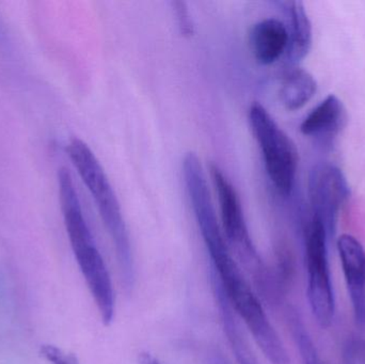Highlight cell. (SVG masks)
Returning a JSON list of instances; mask_svg holds the SVG:
<instances>
[{
	"label": "cell",
	"mask_w": 365,
	"mask_h": 364,
	"mask_svg": "<svg viewBox=\"0 0 365 364\" xmlns=\"http://www.w3.org/2000/svg\"><path fill=\"white\" fill-rule=\"evenodd\" d=\"M66 152L96 202L103 224L115 247L122 281L125 288L130 290L135 284L132 243L121 204L108 175L91 147L81 139H72L66 147Z\"/></svg>",
	"instance_id": "cell-1"
},
{
	"label": "cell",
	"mask_w": 365,
	"mask_h": 364,
	"mask_svg": "<svg viewBox=\"0 0 365 364\" xmlns=\"http://www.w3.org/2000/svg\"><path fill=\"white\" fill-rule=\"evenodd\" d=\"M61 209L77 264L93 297L103 324L109 326L115 313L113 280L83 216L78 197H66L61 201Z\"/></svg>",
	"instance_id": "cell-2"
},
{
	"label": "cell",
	"mask_w": 365,
	"mask_h": 364,
	"mask_svg": "<svg viewBox=\"0 0 365 364\" xmlns=\"http://www.w3.org/2000/svg\"><path fill=\"white\" fill-rule=\"evenodd\" d=\"M248 120L270 182L279 194L289 196L295 184L299 160L295 143L259 103L251 105Z\"/></svg>",
	"instance_id": "cell-3"
},
{
	"label": "cell",
	"mask_w": 365,
	"mask_h": 364,
	"mask_svg": "<svg viewBox=\"0 0 365 364\" xmlns=\"http://www.w3.org/2000/svg\"><path fill=\"white\" fill-rule=\"evenodd\" d=\"M328 236L321 220L312 217L304 234V254L308 274L309 305L317 324L329 328L336 316V299L328 258Z\"/></svg>",
	"instance_id": "cell-4"
},
{
	"label": "cell",
	"mask_w": 365,
	"mask_h": 364,
	"mask_svg": "<svg viewBox=\"0 0 365 364\" xmlns=\"http://www.w3.org/2000/svg\"><path fill=\"white\" fill-rule=\"evenodd\" d=\"M210 179L220 209V224L230 248H233L257 282L265 281V269L253 244L242 211L240 196L233 184L217 165H210Z\"/></svg>",
	"instance_id": "cell-5"
},
{
	"label": "cell",
	"mask_w": 365,
	"mask_h": 364,
	"mask_svg": "<svg viewBox=\"0 0 365 364\" xmlns=\"http://www.w3.org/2000/svg\"><path fill=\"white\" fill-rule=\"evenodd\" d=\"M308 190L313 217L321 220L330 239L336 233L341 209L351 196L346 177L336 165L319 162L311 169Z\"/></svg>",
	"instance_id": "cell-6"
},
{
	"label": "cell",
	"mask_w": 365,
	"mask_h": 364,
	"mask_svg": "<svg viewBox=\"0 0 365 364\" xmlns=\"http://www.w3.org/2000/svg\"><path fill=\"white\" fill-rule=\"evenodd\" d=\"M356 322L365 326V250L351 234H342L336 241Z\"/></svg>",
	"instance_id": "cell-7"
},
{
	"label": "cell",
	"mask_w": 365,
	"mask_h": 364,
	"mask_svg": "<svg viewBox=\"0 0 365 364\" xmlns=\"http://www.w3.org/2000/svg\"><path fill=\"white\" fill-rule=\"evenodd\" d=\"M250 43L253 56L259 64L274 63L289 51L287 25L274 17L262 19L251 30Z\"/></svg>",
	"instance_id": "cell-8"
},
{
	"label": "cell",
	"mask_w": 365,
	"mask_h": 364,
	"mask_svg": "<svg viewBox=\"0 0 365 364\" xmlns=\"http://www.w3.org/2000/svg\"><path fill=\"white\" fill-rule=\"evenodd\" d=\"M347 122V113L342 100L329 94L322 100L300 124L304 136L328 141L340 134Z\"/></svg>",
	"instance_id": "cell-9"
},
{
	"label": "cell",
	"mask_w": 365,
	"mask_h": 364,
	"mask_svg": "<svg viewBox=\"0 0 365 364\" xmlns=\"http://www.w3.org/2000/svg\"><path fill=\"white\" fill-rule=\"evenodd\" d=\"M214 296L218 306L223 331L238 364H259L237 314L216 280L210 276Z\"/></svg>",
	"instance_id": "cell-10"
},
{
	"label": "cell",
	"mask_w": 365,
	"mask_h": 364,
	"mask_svg": "<svg viewBox=\"0 0 365 364\" xmlns=\"http://www.w3.org/2000/svg\"><path fill=\"white\" fill-rule=\"evenodd\" d=\"M281 4L289 19V25L287 26L289 36L287 56L295 63L304 59L312 46V24L304 2L294 0L283 1Z\"/></svg>",
	"instance_id": "cell-11"
},
{
	"label": "cell",
	"mask_w": 365,
	"mask_h": 364,
	"mask_svg": "<svg viewBox=\"0 0 365 364\" xmlns=\"http://www.w3.org/2000/svg\"><path fill=\"white\" fill-rule=\"evenodd\" d=\"M317 91V79L302 68H291L281 79L279 98L281 104L289 111L306 106Z\"/></svg>",
	"instance_id": "cell-12"
},
{
	"label": "cell",
	"mask_w": 365,
	"mask_h": 364,
	"mask_svg": "<svg viewBox=\"0 0 365 364\" xmlns=\"http://www.w3.org/2000/svg\"><path fill=\"white\" fill-rule=\"evenodd\" d=\"M287 324L299 350L304 364H323L317 346L311 339L299 313L294 308L287 309Z\"/></svg>",
	"instance_id": "cell-13"
},
{
	"label": "cell",
	"mask_w": 365,
	"mask_h": 364,
	"mask_svg": "<svg viewBox=\"0 0 365 364\" xmlns=\"http://www.w3.org/2000/svg\"><path fill=\"white\" fill-rule=\"evenodd\" d=\"M41 355L51 364H79L75 355L66 353L53 345H43Z\"/></svg>",
	"instance_id": "cell-14"
},
{
	"label": "cell",
	"mask_w": 365,
	"mask_h": 364,
	"mask_svg": "<svg viewBox=\"0 0 365 364\" xmlns=\"http://www.w3.org/2000/svg\"><path fill=\"white\" fill-rule=\"evenodd\" d=\"M175 10H177L178 16H179L180 21V27L182 28V33L185 34H190L192 32L191 28L192 26H190V19L188 16V11H187L186 4L185 2H175Z\"/></svg>",
	"instance_id": "cell-15"
},
{
	"label": "cell",
	"mask_w": 365,
	"mask_h": 364,
	"mask_svg": "<svg viewBox=\"0 0 365 364\" xmlns=\"http://www.w3.org/2000/svg\"><path fill=\"white\" fill-rule=\"evenodd\" d=\"M139 363L140 364H162L158 358H155L153 355L149 354V353L141 354Z\"/></svg>",
	"instance_id": "cell-16"
},
{
	"label": "cell",
	"mask_w": 365,
	"mask_h": 364,
	"mask_svg": "<svg viewBox=\"0 0 365 364\" xmlns=\"http://www.w3.org/2000/svg\"><path fill=\"white\" fill-rule=\"evenodd\" d=\"M210 364H231L229 361L227 360V358L223 357L222 354L220 353L215 352L210 355Z\"/></svg>",
	"instance_id": "cell-17"
},
{
	"label": "cell",
	"mask_w": 365,
	"mask_h": 364,
	"mask_svg": "<svg viewBox=\"0 0 365 364\" xmlns=\"http://www.w3.org/2000/svg\"><path fill=\"white\" fill-rule=\"evenodd\" d=\"M2 38H4V33H2L1 27H0V41H1Z\"/></svg>",
	"instance_id": "cell-18"
}]
</instances>
